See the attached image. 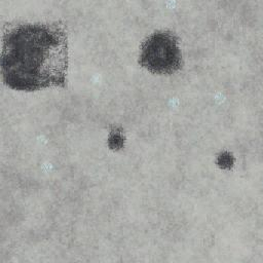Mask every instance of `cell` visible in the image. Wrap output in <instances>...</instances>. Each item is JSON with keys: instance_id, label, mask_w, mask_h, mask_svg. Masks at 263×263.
<instances>
[{"instance_id": "7a4b0ae2", "label": "cell", "mask_w": 263, "mask_h": 263, "mask_svg": "<svg viewBox=\"0 0 263 263\" xmlns=\"http://www.w3.org/2000/svg\"><path fill=\"white\" fill-rule=\"evenodd\" d=\"M140 64L156 74H171L179 70L181 51L176 36L164 31L150 35L141 46Z\"/></svg>"}, {"instance_id": "6da1fadb", "label": "cell", "mask_w": 263, "mask_h": 263, "mask_svg": "<svg viewBox=\"0 0 263 263\" xmlns=\"http://www.w3.org/2000/svg\"><path fill=\"white\" fill-rule=\"evenodd\" d=\"M68 40L61 23H11L2 37L0 71L15 90L65 86Z\"/></svg>"}]
</instances>
